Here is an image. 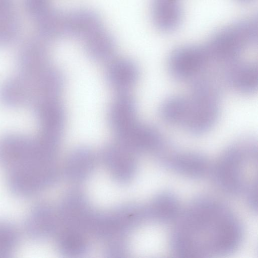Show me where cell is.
I'll list each match as a JSON object with an SVG mask.
<instances>
[{"label":"cell","mask_w":258,"mask_h":258,"mask_svg":"<svg viewBox=\"0 0 258 258\" xmlns=\"http://www.w3.org/2000/svg\"><path fill=\"white\" fill-rule=\"evenodd\" d=\"M59 174L56 163L37 165L8 173V185L17 196H33L54 184Z\"/></svg>","instance_id":"cell-7"},{"label":"cell","mask_w":258,"mask_h":258,"mask_svg":"<svg viewBox=\"0 0 258 258\" xmlns=\"http://www.w3.org/2000/svg\"><path fill=\"white\" fill-rule=\"evenodd\" d=\"M134 153L118 143L106 146L102 152L104 162L111 176L117 182L130 181L137 170Z\"/></svg>","instance_id":"cell-12"},{"label":"cell","mask_w":258,"mask_h":258,"mask_svg":"<svg viewBox=\"0 0 258 258\" xmlns=\"http://www.w3.org/2000/svg\"><path fill=\"white\" fill-rule=\"evenodd\" d=\"M34 20L40 38L45 41L66 37L65 11L50 6Z\"/></svg>","instance_id":"cell-22"},{"label":"cell","mask_w":258,"mask_h":258,"mask_svg":"<svg viewBox=\"0 0 258 258\" xmlns=\"http://www.w3.org/2000/svg\"><path fill=\"white\" fill-rule=\"evenodd\" d=\"M256 151L252 147L234 145L221 155L213 169L215 181L224 191L238 194L246 190L244 168L248 158L254 156Z\"/></svg>","instance_id":"cell-5"},{"label":"cell","mask_w":258,"mask_h":258,"mask_svg":"<svg viewBox=\"0 0 258 258\" xmlns=\"http://www.w3.org/2000/svg\"><path fill=\"white\" fill-rule=\"evenodd\" d=\"M103 25L99 14L87 8L66 11L65 29L66 37L82 41Z\"/></svg>","instance_id":"cell-15"},{"label":"cell","mask_w":258,"mask_h":258,"mask_svg":"<svg viewBox=\"0 0 258 258\" xmlns=\"http://www.w3.org/2000/svg\"><path fill=\"white\" fill-rule=\"evenodd\" d=\"M147 218L146 209L134 205L119 206L106 214H97L93 233L109 240L124 238L128 231Z\"/></svg>","instance_id":"cell-6"},{"label":"cell","mask_w":258,"mask_h":258,"mask_svg":"<svg viewBox=\"0 0 258 258\" xmlns=\"http://www.w3.org/2000/svg\"><path fill=\"white\" fill-rule=\"evenodd\" d=\"M88 56L96 61L110 59L116 50V43L111 34L103 26L81 41Z\"/></svg>","instance_id":"cell-20"},{"label":"cell","mask_w":258,"mask_h":258,"mask_svg":"<svg viewBox=\"0 0 258 258\" xmlns=\"http://www.w3.org/2000/svg\"><path fill=\"white\" fill-rule=\"evenodd\" d=\"M57 243L60 252L68 256L85 254L89 248L85 233L68 228H64L57 234Z\"/></svg>","instance_id":"cell-25"},{"label":"cell","mask_w":258,"mask_h":258,"mask_svg":"<svg viewBox=\"0 0 258 258\" xmlns=\"http://www.w3.org/2000/svg\"><path fill=\"white\" fill-rule=\"evenodd\" d=\"M14 10V0H0V14Z\"/></svg>","instance_id":"cell-30"},{"label":"cell","mask_w":258,"mask_h":258,"mask_svg":"<svg viewBox=\"0 0 258 258\" xmlns=\"http://www.w3.org/2000/svg\"><path fill=\"white\" fill-rule=\"evenodd\" d=\"M257 39V21L254 17L242 19L220 29L205 45L211 61L232 62Z\"/></svg>","instance_id":"cell-3"},{"label":"cell","mask_w":258,"mask_h":258,"mask_svg":"<svg viewBox=\"0 0 258 258\" xmlns=\"http://www.w3.org/2000/svg\"><path fill=\"white\" fill-rule=\"evenodd\" d=\"M58 148L38 134L11 133L0 137V166L8 173L40 163H53Z\"/></svg>","instance_id":"cell-2"},{"label":"cell","mask_w":258,"mask_h":258,"mask_svg":"<svg viewBox=\"0 0 258 258\" xmlns=\"http://www.w3.org/2000/svg\"><path fill=\"white\" fill-rule=\"evenodd\" d=\"M57 214L59 222L66 228L85 234L92 233L96 213L81 192L73 191L68 194L60 204Z\"/></svg>","instance_id":"cell-8"},{"label":"cell","mask_w":258,"mask_h":258,"mask_svg":"<svg viewBox=\"0 0 258 258\" xmlns=\"http://www.w3.org/2000/svg\"><path fill=\"white\" fill-rule=\"evenodd\" d=\"M179 215L171 234L173 253L182 257L230 253L240 245L241 224L225 206L208 198H199Z\"/></svg>","instance_id":"cell-1"},{"label":"cell","mask_w":258,"mask_h":258,"mask_svg":"<svg viewBox=\"0 0 258 258\" xmlns=\"http://www.w3.org/2000/svg\"><path fill=\"white\" fill-rule=\"evenodd\" d=\"M147 218L159 223H169L180 215V205L177 197L169 192L158 195L146 208Z\"/></svg>","instance_id":"cell-23"},{"label":"cell","mask_w":258,"mask_h":258,"mask_svg":"<svg viewBox=\"0 0 258 258\" xmlns=\"http://www.w3.org/2000/svg\"><path fill=\"white\" fill-rule=\"evenodd\" d=\"M189 100L184 127L192 134H203L213 127L218 118L219 109L217 91L208 81L199 80L194 84Z\"/></svg>","instance_id":"cell-4"},{"label":"cell","mask_w":258,"mask_h":258,"mask_svg":"<svg viewBox=\"0 0 258 258\" xmlns=\"http://www.w3.org/2000/svg\"><path fill=\"white\" fill-rule=\"evenodd\" d=\"M18 242L15 229L6 222H0V257H7L12 254Z\"/></svg>","instance_id":"cell-27"},{"label":"cell","mask_w":258,"mask_h":258,"mask_svg":"<svg viewBox=\"0 0 258 258\" xmlns=\"http://www.w3.org/2000/svg\"><path fill=\"white\" fill-rule=\"evenodd\" d=\"M189 104V98L182 96L169 97L160 107V116L168 123L183 127L187 118Z\"/></svg>","instance_id":"cell-24"},{"label":"cell","mask_w":258,"mask_h":258,"mask_svg":"<svg viewBox=\"0 0 258 258\" xmlns=\"http://www.w3.org/2000/svg\"><path fill=\"white\" fill-rule=\"evenodd\" d=\"M57 213L50 205L40 204L31 210L25 222L27 233L31 238L42 240L55 234L59 226Z\"/></svg>","instance_id":"cell-13"},{"label":"cell","mask_w":258,"mask_h":258,"mask_svg":"<svg viewBox=\"0 0 258 258\" xmlns=\"http://www.w3.org/2000/svg\"><path fill=\"white\" fill-rule=\"evenodd\" d=\"M96 156L87 147H79L71 152L65 164V174L72 181H85L93 173L96 166Z\"/></svg>","instance_id":"cell-17"},{"label":"cell","mask_w":258,"mask_h":258,"mask_svg":"<svg viewBox=\"0 0 258 258\" xmlns=\"http://www.w3.org/2000/svg\"><path fill=\"white\" fill-rule=\"evenodd\" d=\"M20 23L15 11L0 14V46L7 45L17 37Z\"/></svg>","instance_id":"cell-26"},{"label":"cell","mask_w":258,"mask_h":258,"mask_svg":"<svg viewBox=\"0 0 258 258\" xmlns=\"http://www.w3.org/2000/svg\"><path fill=\"white\" fill-rule=\"evenodd\" d=\"M39 128L38 134L60 141L66 121V113L58 98L43 99L33 107Z\"/></svg>","instance_id":"cell-10"},{"label":"cell","mask_w":258,"mask_h":258,"mask_svg":"<svg viewBox=\"0 0 258 258\" xmlns=\"http://www.w3.org/2000/svg\"><path fill=\"white\" fill-rule=\"evenodd\" d=\"M226 75L229 85L235 90L250 94L256 90L258 84L257 66L251 62H233Z\"/></svg>","instance_id":"cell-21"},{"label":"cell","mask_w":258,"mask_h":258,"mask_svg":"<svg viewBox=\"0 0 258 258\" xmlns=\"http://www.w3.org/2000/svg\"><path fill=\"white\" fill-rule=\"evenodd\" d=\"M165 163L174 172L193 178L203 177L208 170L207 159L195 152L174 153L166 159Z\"/></svg>","instance_id":"cell-19"},{"label":"cell","mask_w":258,"mask_h":258,"mask_svg":"<svg viewBox=\"0 0 258 258\" xmlns=\"http://www.w3.org/2000/svg\"><path fill=\"white\" fill-rule=\"evenodd\" d=\"M246 201L251 210L257 211V181L252 183L246 189Z\"/></svg>","instance_id":"cell-29"},{"label":"cell","mask_w":258,"mask_h":258,"mask_svg":"<svg viewBox=\"0 0 258 258\" xmlns=\"http://www.w3.org/2000/svg\"><path fill=\"white\" fill-rule=\"evenodd\" d=\"M210 61L205 45H186L171 52L168 68L174 78L184 80L200 73Z\"/></svg>","instance_id":"cell-9"},{"label":"cell","mask_w":258,"mask_h":258,"mask_svg":"<svg viewBox=\"0 0 258 258\" xmlns=\"http://www.w3.org/2000/svg\"><path fill=\"white\" fill-rule=\"evenodd\" d=\"M26 11L34 19L50 7L49 0H24Z\"/></svg>","instance_id":"cell-28"},{"label":"cell","mask_w":258,"mask_h":258,"mask_svg":"<svg viewBox=\"0 0 258 258\" xmlns=\"http://www.w3.org/2000/svg\"><path fill=\"white\" fill-rule=\"evenodd\" d=\"M136 116L137 106L134 98L126 92H121L111 104L108 112V121L118 137L138 122Z\"/></svg>","instance_id":"cell-14"},{"label":"cell","mask_w":258,"mask_h":258,"mask_svg":"<svg viewBox=\"0 0 258 258\" xmlns=\"http://www.w3.org/2000/svg\"><path fill=\"white\" fill-rule=\"evenodd\" d=\"M236 1H237L239 2L242 3H249L251 1H252L253 0H236Z\"/></svg>","instance_id":"cell-31"},{"label":"cell","mask_w":258,"mask_h":258,"mask_svg":"<svg viewBox=\"0 0 258 258\" xmlns=\"http://www.w3.org/2000/svg\"><path fill=\"white\" fill-rule=\"evenodd\" d=\"M117 138L119 144L134 153H158L165 147V143L156 128L138 122Z\"/></svg>","instance_id":"cell-11"},{"label":"cell","mask_w":258,"mask_h":258,"mask_svg":"<svg viewBox=\"0 0 258 258\" xmlns=\"http://www.w3.org/2000/svg\"><path fill=\"white\" fill-rule=\"evenodd\" d=\"M139 70L137 64L128 58L112 60L107 67L106 77L107 83L120 93L126 92L137 82Z\"/></svg>","instance_id":"cell-18"},{"label":"cell","mask_w":258,"mask_h":258,"mask_svg":"<svg viewBox=\"0 0 258 258\" xmlns=\"http://www.w3.org/2000/svg\"><path fill=\"white\" fill-rule=\"evenodd\" d=\"M152 19L156 27L171 32L180 25L183 15L181 0H152Z\"/></svg>","instance_id":"cell-16"}]
</instances>
